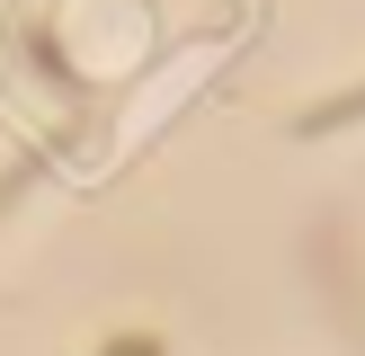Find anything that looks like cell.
<instances>
[{
    "mask_svg": "<svg viewBox=\"0 0 365 356\" xmlns=\"http://www.w3.org/2000/svg\"><path fill=\"white\" fill-rule=\"evenodd\" d=\"M348 116H365V89H339L330 107H312V116H303V134H339Z\"/></svg>",
    "mask_w": 365,
    "mask_h": 356,
    "instance_id": "cell-1",
    "label": "cell"
}]
</instances>
